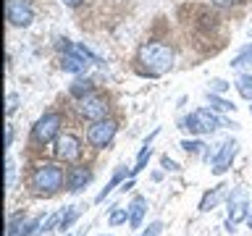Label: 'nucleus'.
Returning a JSON list of instances; mask_svg holds the SVG:
<instances>
[{
  "label": "nucleus",
  "instance_id": "obj_1",
  "mask_svg": "<svg viewBox=\"0 0 252 236\" xmlns=\"http://www.w3.org/2000/svg\"><path fill=\"white\" fill-rule=\"evenodd\" d=\"M137 58H139L142 71H147L150 76H160L165 71H171V66H173V50L168 45H160V42L142 45Z\"/></svg>",
  "mask_w": 252,
  "mask_h": 236
},
{
  "label": "nucleus",
  "instance_id": "obj_2",
  "mask_svg": "<svg viewBox=\"0 0 252 236\" xmlns=\"http://www.w3.org/2000/svg\"><path fill=\"white\" fill-rule=\"evenodd\" d=\"M66 173H63V168L58 163H42L37 165L34 173H32V189H34L37 194H55L58 189L66 184Z\"/></svg>",
  "mask_w": 252,
  "mask_h": 236
},
{
  "label": "nucleus",
  "instance_id": "obj_3",
  "mask_svg": "<svg viewBox=\"0 0 252 236\" xmlns=\"http://www.w3.org/2000/svg\"><path fill=\"white\" fill-rule=\"evenodd\" d=\"M228 220H226V228L228 231H234L236 223H242L244 218L250 215V207H247V192L244 189H231V194H228Z\"/></svg>",
  "mask_w": 252,
  "mask_h": 236
},
{
  "label": "nucleus",
  "instance_id": "obj_4",
  "mask_svg": "<svg viewBox=\"0 0 252 236\" xmlns=\"http://www.w3.org/2000/svg\"><path fill=\"white\" fill-rule=\"evenodd\" d=\"M116 129H118L116 121H108V118H102V121H94V123L90 126V131H87V139H90L92 147L102 149V147H108L110 142H113Z\"/></svg>",
  "mask_w": 252,
  "mask_h": 236
},
{
  "label": "nucleus",
  "instance_id": "obj_5",
  "mask_svg": "<svg viewBox=\"0 0 252 236\" xmlns=\"http://www.w3.org/2000/svg\"><path fill=\"white\" fill-rule=\"evenodd\" d=\"M61 123H63L61 113H45V116L34 123V139L42 142V145L53 142L55 137H58V131H61Z\"/></svg>",
  "mask_w": 252,
  "mask_h": 236
},
{
  "label": "nucleus",
  "instance_id": "obj_6",
  "mask_svg": "<svg viewBox=\"0 0 252 236\" xmlns=\"http://www.w3.org/2000/svg\"><path fill=\"white\" fill-rule=\"evenodd\" d=\"M5 16L13 27H29L34 21V8H32L29 0H8Z\"/></svg>",
  "mask_w": 252,
  "mask_h": 236
},
{
  "label": "nucleus",
  "instance_id": "obj_7",
  "mask_svg": "<svg viewBox=\"0 0 252 236\" xmlns=\"http://www.w3.org/2000/svg\"><path fill=\"white\" fill-rule=\"evenodd\" d=\"M79 113L84 118H90V121H102L108 113V102L100 94H87V97L79 100Z\"/></svg>",
  "mask_w": 252,
  "mask_h": 236
},
{
  "label": "nucleus",
  "instance_id": "obj_8",
  "mask_svg": "<svg viewBox=\"0 0 252 236\" xmlns=\"http://www.w3.org/2000/svg\"><path fill=\"white\" fill-rule=\"evenodd\" d=\"M236 149H239V145H236L234 139H226L223 145H220L218 152H216V155H210L213 173H216V176H220V173H226V171H228V165H231L234 155H236Z\"/></svg>",
  "mask_w": 252,
  "mask_h": 236
},
{
  "label": "nucleus",
  "instance_id": "obj_9",
  "mask_svg": "<svg viewBox=\"0 0 252 236\" xmlns=\"http://www.w3.org/2000/svg\"><path fill=\"white\" fill-rule=\"evenodd\" d=\"M55 152H58V157L63 163H74V160L82 157V142H79L74 134H63V137H58Z\"/></svg>",
  "mask_w": 252,
  "mask_h": 236
},
{
  "label": "nucleus",
  "instance_id": "obj_10",
  "mask_svg": "<svg viewBox=\"0 0 252 236\" xmlns=\"http://www.w3.org/2000/svg\"><path fill=\"white\" fill-rule=\"evenodd\" d=\"M92 63L82 58V55H76V53H63V58H61V68L66 71V74H87V68H90Z\"/></svg>",
  "mask_w": 252,
  "mask_h": 236
},
{
  "label": "nucleus",
  "instance_id": "obj_11",
  "mask_svg": "<svg viewBox=\"0 0 252 236\" xmlns=\"http://www.w3.org/2000/svg\"><path fill=\"white\" fill-rule=\"evenodd\" d=\"M194 116H197V121H200L202 131H216L218 126H236V123L220 121V118L216 116V110H213V108H200V110H194Z\"/></svg>",
  "mask_w": 252,
  "mask_h": 236
},
{
  "label": "nucleus",
  "instance_id": "obj_12",
  "mask_svg": "<svg viewBox=\"0 0 252 236\" xmlns=\"http://www.w3.org/2000/svg\"><path fill=\"white\" fill-rule=\"evenodd\" d=\"M90 181H92V171L90 168H74L68 173V178H66V189L71 194H79Z\"/></svg>",
  "mask_w": 252,
  "mask_h": 236
},
{
  "label": "nucleus",
  "instance_id": "obj_13",
  "mask_svg": "<svg viewBox=\"0 0 252 236\" xmlns=\"http://www.w3.org/2000/svg\"><path fill=\"white\" fill-rule=\"evenodd\" d=\"M145 212H147V200L145 197H134L131 205H129V226L139 228L142 220H145Z\"/></svg>",
  "mask_w": 252,
  "mask_h": 236
},
{
  "label": "nucleus",
  "instance_id": "obj_14",
  "mask_svg": "<svg viewBox=\"0 0 252 236\" xmlns=\"http://www.w3.org/2000/svg\"><path fill=\"white\" fill-rule=\"evenodd\" d=\"M226 194H231V186H226V184L216 186V189H213V192H208V194L202 197V202H200V210H202V212L213 210V207H216V205H218L220 200H223Z\"/></svg>",
  "mask_w": 252,
  "mask_h": 236
},
{
  "label": "nucleus",
  "instance_id": "obj_15",
  "mask_svg": "<svg viewBox=\"0 0 252 236\" xmlns=\"http://www.w3.org/2000/svg\"><path fill=\"white\" fill-rule=\"evenodd\" d=\"M158 137V131H153L147 137V142L142 145V149H139V157H137V163H134V168L129 171V176H137L139 171H145V165H147V160L153 157V139Z\"/></svg>",
  "mask_w": 252,
  "mask_h": 236
},
{
  "label": "nucleus",
  "instance_id": "obj_16",
  "mask_svg": "<svg viewBox=\"0 0 252 236\" xmlns=\"http://www.w3.org/2000/svg\"><path fill=\"white\" fill-rule=\"evenodd\" d=\"M126 178V165H118V168H116V173H113V176H110V181H108V184H105V189H102V192L97 194V197H94V202H105V197L110 194V192H113V189L118 186V184H121V181Z\"/></svg>",
  "mask_w": 252,
  "mask_h": 236
},
{
  "label": "nucleus",
  "instance_id": "obj_17",
  "mask_svg": "<svg viewBox=\"0 0 252 236\" xmlns=\"http://www.w3.org/2000/svg\"><path fill=\"white\" fill-rule=\"evenodd\" d=\"M68 92L74 94V97L82 100V97H87V94H92V82H90V79H76V82L68 87Z\"/></svg>",
  "mask_w": 252,
  "mask_h": 236
},
{
  "label": "nucleus",
  "instance_id": "obj_18",
  "mask_svg": "<svg viewBox=\"0 0 252 236\" xmlns=\"http://www.w3.org/2000/svg\"><path fill=\"white\" fill-rule=\"evenodd\" d=\"M79 218V207H63L61 210V223H58V231H68L71 223Z\"/></svg>",
  "mask_w": 252,
  "mask_h": 236
},
{
  "label": "nucleus",
  "instance_id": "obj_19",
  "mask_svg": "<svg viewBox=\"0 0 252 236\" xmlns=\"http://www.w3.org/2000/svg\"><path fill=\"white\" fill-rule=\"evenodd\" d=\"M236 89H239L244 100H252V74H244L236 79Z\"/></svg>",
  "mask_w": 252,
  "mask_h": 236
},
{
  "label": "nucleus",
  "instance_id": "obj_20",
  "mask_svg": "<svg viewBox=\"0 0 252 236\" xmlns=\"http://www.w3.org/2000/svg\"><path fill=\"white\" fill-rule=\"evenodd\" d=\"M179 126H181L184 131H189V134H202V126H200V121H197L194 113H192V116H184V118L179 121Z\"/></svg>",
  "mask_w": 252,
  "mask_h": 236
},
{
  "label": "nucleus",
  "instance_id": "obj_21",
  "mask_svg": "<svg viewBox=\"0 0 252 236\" xmlns=\"http://www.w3.org/2000/svg\"><path fill=\"white\" fill-rule=\"evenodd\" d=\"M208 102H210V108L213 110H234V102H228L223 97H218L216 92H208Z\"/></svg>",
  "mask_w": 252,
  "mask_h": 236
},
{
  "label": "nucleus",
  "instance_id": "obj_22",
  "mask_svg": "<svg viewBox=\"0 0 252 236\" xmlns=\"http://www.w3.org/2000/svg\"><path fill=\"white\" fill-rule=\"evenodd\" d=\"M126 220H129V207H126V210H121V207H113V212H110V215H108V223L110 226H121V223H126Z\"/></svg>",
  "mask_w": 252,
  "mask_h": 236
},
{
  "label": "nucleus",
  "instance_id": "obj_23",
  "mask_svg": "<svg viewBox=\"0 0 252 236\" xmlns=\"http://www.w3.org/2000/svg\"><path fill=\"white\" fill-rule=\"evenodd\" d=\"M247 63H252V45H247L239 55H236V58L231 60V66L234 68H242V66H247Z\"/></svg>",
  "mask_w": 252,
  "mask_h": 236
},
{
  "label": "nucleus",
  "instance_id": "obj_24",
  "mask_svg": "<svg viewBox=\"0 0 252 236\" xmlns=\"http://www.w3.org/2000/svg\"><path fill=\"white\" fill-rule=\"evenodd\" d=\"M58 223H61V212H53V215L47 218V220H45L42 226H39V231H37V236H45V234H50V231H53V228L58 226Z\"/></svg>",
  "mask_w": 252,
  "mask_h": 236
},
{
  "label": "nucleus",
  "instance_id": "obj_25",
  "mask_svg": "<svg viewBox=\"0 0 252 236\" xmlns=\"http://www.w3.org/2000/svg\"><path fill=\"white\" fill-rule=\"evenodd\" d=\"M5 173H8V189H13V184H16V163H13V157L5 160Z\"/></svg>",
  "mask_w": 252,
  "mask_h": 236
},
{
  "label": "nucleus",
  "instance_id": "obj_26",
  "mask_svg": "<svg viewBox=\"0 0 252 236\" xmlns=\"http://www.w3.org/2000/svg\"><path fill=\"white\" fill-rule=\"evenodd\" d=\"M5 102H8V105H5V113H8V116H13V113H16V108H19V102H21V97H19L16 92H11Z\"/></svg>",
  "mask_w": 252,
  "mask_h": 236
},
{
  "label": "nucleus",
  "instance_id": "obj_27",
  "mask_svg": "<svg viewBox=\"0 0 252 236\" xmlns=\"http://www.w3.org/2000/svg\"><path fill=\"white\" fill-rule=\"evenodd\" d=\"M160 231H163V223H160V220H153V223H150L139 236H160Z\"/></svg>",
  "mask_w": 252,
  "mask_h": 236
},
{
  "label": "nucleus",
  "instance_id": "obj_28",
  "mask_svg": "<svg viewBox=\"0 0 252 236\" xmlns=\"http://www.w3.org/2000/svg\"><path fill=\"white\" fill-rule=\"evenodd\" d=\"M181 147H184V152H200L205 145H202V142H197V139H184V142H181Z\"/></svg>",
  "mask_w": 252,
  "mask_h": 236
},
{
  "label": "nucleus",
  "instance_id": "obj_29",
  "mask_svg": "<svg viewBox=\"0 0 252 236\" xmlns=\"http://www.w3.org/2000/svg\"><path fill=\"white\" fill-rule=\"evenodd\" d=\"M228 87H231V84H226L223 79H213V82H210V92H216V94H220V92H226Z\"/></svg>",
  "mask_w": 252,
  "mask_h": 236
},
{
  "label": "nucleus",
  "instance_id": "obj_30",
  "mask_svg": "<svg viewBox=\"0 0 252 236\" xmlns=\"http://www.w3.org/2000/svg\"><path fill=\"white\" fill-rule=\"evenodd\" d=\"M160 163H163V168H165V171H179V165L173 163L168 155H163V157H160Z\"/></svg>",
  "mask_w": 252,
  "mask_h": 236
},
{
  "label": "nucleus",
  "instance_id": "obj_31",
  "mask_svg": "<svg viewBox=\"0 0 252 236\" xmlns=\"http://www.w3.org/2000/svg\"><path fill=\"white\" fill-rule=\"evenodd\" d=\"M13 142V126H5V147H11Z\"/></svg>",
  "mask_w": 252,
  "mask_h": 236
},
{
  "label": "nucleus",
  "instance_id": "obj_32",
  "mask_svg": "<svg viewBox=\"0 0 252 236\" xmlns=\"http://www.w3.org/2000/svg\"><path fill=\"white\" fill-rule=\"evenodd\" d=\"M213 5H218V8H226V5H234L236 0H210Z\"/></svg>",
  "mask_w": 252,
  "mask_h": 236
},
{
  "label": "nucleus",
  "instance_id": "obj_33",
  "mask_svg": "<svg viewBox=\"0 0 252 236\" xmlns=\"http://www.w3.org/2000/svg\"><path fill=\"white\" fill-rule=\"evenodd\" d=\"M63 3H66L68 8H76V5H82V3H84V0H63Z\"/></svg>",
  "mask_w": 252,
  "mask_h": 236
},
{
  "label": "nucleus",
  "instance_id": "obj_34",
  "mask_svg": "<svg viewBox=\"0 0 252 236\" xmlns=\"http://www.w3.org/2000/svg\"><path fill=\"white\" fill-rule=\"evenodd\" d=\"M247 226H250V231H252V212L247 215Z\"/></svg>",
  "mask_w": 252,
  "mask_h": 236
},
{
  "label": "nucleus",
  "instance_id": "obj_35",
  "mask_svg": "<svg viewBox=\"0 0 252 236\" xmlns=\"http://www.w3.org/2000/svg\"><path fill=\"white\" fill-rule=\"evenodd\" d=\"M250 110H252V108H250Z\"/></svg>",
  "mask_w": 252,
  "mask_h": 236
}]
</instances>
